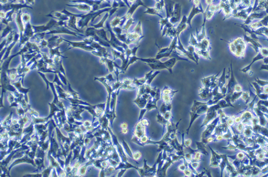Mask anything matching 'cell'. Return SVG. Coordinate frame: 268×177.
<instances>
[{
	"instance_id": "cell-1",
	"label": "cell",
	"mask_w": 268,
	"mask_h": 177,
	"mask_svg": "<svg viewBox=\"0 0 268 177\" xmlns=\"http://www.w3.org/2000/svg\"><path fill=\"white\" fill-rule=\"evenodd\" d=\"M112 9V6L100 9L95 12H89L87 14H75L77 18H80V20L77 22V27L80 29H82L84 27H88V25L90 21L92 22L97 16L105 12H110Z\"/></svg>"
},
{
	"instance_id": "cell-2",
	"label": "cell",
	"mask_w": 268,
	"mask_h": 177,
	"mask_svg": "<svg viewBox=\"0 0 268 177\" xmlns=\"http://www.w3.org/2000/svg\"><path fill=\"white\" fill-rule=\"evenodd\" d=\"M210 106L208 101L206 102H202L197 101V100L194 101L193 104L190 112L191 120H190L188 128L187 129V135L188 134V132L191 128V127L194 121L199 118V116L206 113Z\"/></svg>"
},
{
	"instance_id": "cell-3",
	"label": "cell",
	"mask_w": 268,
	"mask_h": 177,
	"mask_svg": "<svg viewBox=\"0 0 268 177\" xmlns=\"http://www.w3.org/2000/svg\"><path fill=\"white\" fill-rule=\"evenodd\" d=\"M149 121L147 119H143L140 121H138L133 129V136L138 139L146 134V127L149 126Z\"/></svg>"
},
{
	"instance_id": "cell-4",
	"label": "cell",
	"mask_w": 268,
	"mask_h": 177,
	"mask_svg": "<svg viewBox=\"0 0 268 177\" xmlns=\"http://www.w3.org/2000/svg\"><path fill=\"white\" fill-rule=\"evenodd\" d=\"M219 121L220 119H219V116H218L206 125V128L202 133V136H201V141L205 145L207 144V138H209V137H210L211 135L213 134L216 127L217 126V125L218 124Z\"/></svg>"
},
{
	"instance_id": "cell-5",
	"label": "cell",
	"mask_w": 268,
	"mask_h": 177,
	"mask_svg": "<svg viewBox=\"0 0 268 177\" xmlns=\"http://www.w3.org/2000/svg\"><path fill=\"white\" fill-rule=\"evenodd\" d=\"M144 167L143 168H140L137 167L136 169V170L138 171L141 177L155 176L156 175L157 170V165H158L157 162H155L154 165L152 167H149L147 165V160L146 159L144 160Z\"/></svg>"
},
{
	"instance_id": "cell-6",
	"label": "cell",
	"mask_w": 268,
	"mask_h": 177,
	"mask_svg": "<svg viewBox=\"0 0 268 177\" xmlns=\"http://www.w3.org/2000/svg\"><path fill=\"white\" fill-rule=\"evenodd\" d=\"M178 91L174 90L168 86H165L161 91V100L166 104H171L173 97Z\"/></svg>"
},
{
	"instance_id": "cell-7",
	"label": "cell",
	"mask_w": 268,
	"mask_h": 177,
	"mask_svg": "<svg viewBox=\"0 0 268 177\" xmlns=\"http://www.w3.org/2000/svg\"><path fill=\"white\" fill-rule=\"evenodd\" d=\"M85 35L86 37H92L93 38L94 40L99 43L101 45L104 46L106 47H110V45L107 41H104L103 39H101L99 36L97 35L95 32V28L94 27H87V29L85 31Z\"/></svg>"
},
{
	"instance_id": "cell-8",
	"label": "cell",
	"mask_w": 268,
	"mask_h": 177,
	"mask_svg": "<svg viewBox=\"0 0 268 177\" xmlns=\"http://www.w3.org/2000/svg\"><path fill=\"white\" fill-rule=\"evenodd\" d=\"M63 41H66L67 43H68L69 46H71V47L69 48V49L67 50H71V49H72L74 48H80L82 50H85L90 51V52L95 50L94 48L88 44L84 40L81 41H68V40L63 38ZM67 50H66L65 51H66Z\"/></svg>"
},
{
	"instance_id": "cell-9",
	"label": "cell",
	"mask_w": 268,
	"mask_h": 177,
	"mask_svg": "<svg viewBox=\"0 0 268 177\" xmlns=\"http://www.w3.org/2000/svg\"><path fill=\"white\" fill-rule=\"evenodd\" d=\"M218 73L216 75H213L210 77H206L201 79L203 86L204 88H210V90H213L214 88L217 86V76Z\"/></svg>"
},
{
	"instance_id": "cell-10",
	"label": "cell",
	"mask_w": 268,
	"mask_h": 177,
	"mask_svg": "<svg viewBox=\"0 0 268 177\" xmlns=\"http://www.w3.org/2000/svg\"><path fill=\"white\" fill-rule=\"evenodd\" d=\"M182 5L180 3H175L174 6L173 12L170 17V22L175 25L180 22L181 19Z\"/></svg>"
},
{
	"instance_id": "cell-11",
	"label": "cell",
	"mask_w": 268,
	"mask_h": 177,
	"mask_svg": "<svg viewBox=\"0 0 268 177\" xmlns=\"http://www.w3.org/2000/svg\"><path fill=\"white\" fill-rule=\"evenodd\" d=\"M61 12L63 13L66 14V15L69 16L70 17L69 20L67 21V25H68V27H69L70 29L76 30L78 32H82V31H80V29H79L76 26V24H77V19L78 18L76 16L75 14L69 12L66 9H64Z\"/></svg>"
},
{
	"instance_id": "cell-12",
	"label": "cell",
	"mask_w": 268,
	"mask_h": 177,
	"mask_svg": "<svg viewBox=\"0 0 268 177\" xmlns=\"http://www.w3.org/2000/svg\"><path fill=\"white\" fill-rule=\"evenodd\" d=\"M107 129L109 130V132L110 133V135H111V136H112V139H113V142H114V145H115V146L116 147V148H117V151H118V153H119V156L120 157L121 159H122V162H128V160H127V157L126 156V154L125 153V152H124V149L123 147H122V146L119 144L116 136L114 134V133H113L112 131L110 130V128L109 127H107Z\"/></svg>"
},
{
	"instance_id": "cell-13",
	"label": "cell",
	"mask_w": 268,
	"mask_h": 177,
	"mask_svg": "<svg viewBox=\"0 0 268 177\" xmlns=\"http://www.w3.org/2000/svg\"><path fill=\"white\" fill-rule=\"evenodd\" d=\"M38 73H39V75H41V77H42L43 79L45 80V81L46 82V84H47V89L49 88L48 85L50 86V88H51V90L53 91L54 95V101L53 103H54V104H57V105L60 108H61V109H63V110H64L63 103H62L61 102H60L59 101H58V97H58V95H57V94L56 90H55V88H54L55 85H54V82H50L48 81V80L46 79V77H45V76L44 73L40 72H38Z\"/></svg>"
},
{
	"instance_id": "cell-14",
	"label": "cell",
	"mask_w": 268,
	"mask_h": 177,
	"mask_svg": "<svg viewBox=\"0 0 268 177\" xmlns=\"http://www.w3.org/2000/svg\"><path fill=\"white\" fill-rule=\"evenodd\" d=\"M150 97V94L146 93L143 94H137V97L136 99H135L133 101V102L135 103L140 109H144L146 107Z\"/></svg>"
},
{
	"instance_id": "cell-15",
	"label": "cell",
	"mask_w": 268,
	"mask_h": 177,
	"mask_svg": "<svg viewBox=\"0 0 268 177\" xmlns=\"http://www.w3.org/2000/svg\"><path fill=\"white\" fill-rule=\"evenodd\" d=\"M204 13V11L203 7H202V4L199 5V6L193 5L191 12H190L188 15L187 16L188 24L191 28H192V20L194 17L199 14H203Z\"/></svg>"
},
{
	"instance_id": "cell-16",
	"label": "cell",
	"mask_w": 268,
	"mask_h": 177,
	"mask_svg": "<svg viewBox=\"0 0 268 177\" xmlns=\"http://www.w3.org/2000/svg\"><path fill=\"white\" fill-rule=\"evenodd\" d=\"M140 6H144L146 9L148 7L147 6L145 5V4L143 2L142 0H136V2L130 6V7L128 8V12L125 15V16L126 17V19H128L132 17L134 13L137 10V9Z\"/></svg>"
},
{
	"instance_id": "cell-17",
	"label": "cell",
	"mask_w": 268,
	"mask_h": 177,
	"mask_svg": "<svg viewBox=\"0 0 268 177\" xmlns=\"http://www.w3.org/2000/svg\"><path fill=\"white\" fill-rule=\"evenodd\" d=\"M210 149L212 152V157L210 158V166L212 167H218L221 163L223 159V155L219 154L213 149L210 146H209Z\"/></svg>"
},
{
	"instance_id": "cell-18",
	"label": "cell",
	"mask_w": 268,
	"mask_h": 177,
	"mask_svg": "<svg viewBox=\"0 0 268 177\" xmlns=\"http://www.w3.org/2000/svg\"><path fill=\"white\" fill-rule=\"evenodd\" d=\"M217 115H218L217 111L211 109L210 107H209L208 111L206 113L205 119L204 120L203 123H202V125L200 127L202 128L204 126H206L210 122H212L213 119H215L216 118H217Z\"/></svg>"
},
{
	"instance_id": "cell-19",
	"label": "cell",
	"mask_w": 268,
	"mask_h": 177,
	"mask_svg": "<svg viewBox=\"0 0 268 177\" xmlns=\"http://www.w3.org/2000/svg\"><path fill=\"white\" fill-rule=\"evenodd\" d=\"M63 41V38L57 35H53L51 37L48 39L47 47L50 49L59 47L60 43Z\"/></svg>"
},
{
	"instance_id": "cell-20",
	"label": "cell",
	"mask_w": 268,
	"mask_h": 177,
	"mask_svg": "<svg viewBox=\"0 0 268 177\" xmlns=\"http://www.w3.org/2000/svg\"><path fill=\"white\" fill-rule=\"evenodd\" d=\"M46 16L51 17L52 19H55L58 21H63V22H67L70 17L66 14L63 13L62 12H57V11L56 12L53 11L47 15Z\"/></svg>"
},
{
	"instance_id": "cell-21",
	"label": "cell",
	"mask_w": 268,
	"mask_h": 177,
	"mask_svg": "<svg viewBox=\"0 0 268 177\" xmlns=\"http://www.w3.org/2000/svg\"><path fill=\"white\" fill-rule=\"evenodd\" d=\"M252 111L253 112V113H255L256 115L258 117V119H259V124L261 126H266L268 124V120L266 119V118L265 116L264 113L262 112V111H260L256 106Z\"/></svg>"
},
{
	"instance_id": "cell-22",
	"label": "cell",
	"mask_w": 268,
	"mask_h": 177,
	"mask_svg": "<svg viewBox=\"0 0 268 177\" xmlns=\"http://www.w3.org/2000/svg\"><path fill=\"white\" fill-rule=\"evenodd\" d=\"M188 26L187 16L184 15L180 20L178 25L176 26V36L178 37L180 36V34L187 29Z\"/></svg>"
},
{
	"instance_id": "cell-23",
	"label": "cell",
	"mask_w": 268,
	"mask_h": 177,
	"mask_svg": "<svg viewBox=\"0 0 268 177\" xmlns=\"http://www.w3.org/2000/svg\"><path fill=\"white\" fill-rule=\"evenodd\" d=\"M175 2L173 0H165V11L166 17L170 19L173 12Z\"/></svg>"
},
{
	"instance_id": "cell-24",
	"label": "cell",
	"mask_w": 268,
	"mask_h": 177,
	"mask_svg": "<svg viewBox=\"0 0 268 177\" xmlns=\"http://www.w3.org/2000/svg\"><path fill=\"white\" fill-rule=\"evenodd\" d=\"M121 88L124 90H132L137 88L135 85H134L132 79L126 78L124 79L123 81H122Z\"/></svg>"
},
{
	"instance_id": "cell-25",
	"label": "cell",
	"mask_w": 268,
	"mask_h": 177,
	"mask_svg": "<svg viewBox=\"0 0 268 177\" xmlns=\"http://www.w3.org/2000/svg\"><path fill=\"white\" fill-rule=\"evenodd\" d=\"M67 6H68L72 7H75L76 9H78L79 11H82V12H91L92 11V7L90 5L87 4L83 3H76L75 4H67Z\"/></svg>"
},
{
	"instance_id": "cell-26",
	"label": "cell",
	"mask_w": 268,
	"mask_h": 177,
	"mask_svg": "<svg viewBox=\"0 0 268 177\" xmlns=\"http://www.w3.org/2000/svg\"><path fill=\"white\" fill-rule=\"evenodd\" d=\"M154 70H151L150 71L146 73L145 75V77L143 78H141L140 79L135 78L133 79V84L134 85H135L137 88L140 87L141 85H144L145 84H146V82L147 81L148 79H149L150 76L153 74Z\"/></svg>"
},
{
	"instance_id": "cell-27",
	"label": "cell",
	"mask_w": 268,
	"mask_h": 177,
	"mask_svg": "<svg viewBox=\"0 0 268 177\" xmlns=\"http://www.w3.org/2000/svg\"><path fill=\"white\" fill-rule=\"evenodd\" d=\"M253 131L254 134H258L268 138V129L265 126H261L259 124L253 125Z\"/></svg>"
},
{
	"instance_id": "cell-28",
	"label": "cell",
	"mask_w": 268,
	"mask_h": 177,
	"mask_svg": "<svg viewBox=\"0 0 268 177\" xmlns=\"http://www.w3.org/2000/svg\"><path fill=\"white\" fill-rule=\"evenodd\" d=\"M253 116V114L250 111H247V110L245 111H244L243 113L241 114V122H240L242 123L243 124H244V125H253L252 123H251V120H252Z\"/></svg>"
},
{
	"instance_id": "cell-29",
	"label": "cell",
	"mask_w": 268,
	"mask_h": 177,
	"mask_svg": "<svg viewBox=\"0 0 268 177\" xmlns=\"http://www.w3.org/2000/svg\"><path fill=\"white\" fill-rule=\"evenodd\" d=\"M22 15V10H20L18 12H16V24H17V26L19 27L20 36L22 35L23 32V31H24V26H25L24 23L23 22Z\"/></svg>"
},
{
	"instance_id": "cell-30",
	"label": "cell",
	"mask_w": 268,
	"mask_h": 177,
	"mask_svg": "<svg viewBox=\"0 0 268 177\" xmlns=\"http://www.w3.org/2000/svg\"><path fill=\"white\" fill-rule=\"evenodd\" d=\"M21 80H22V79H19L18 81L16 82H14V83L12 84L14 85V86L16 88H17L18 90H19V92H20L21 93L24 94V95H25V100L26 102L28 103V97H27V93L29 92V91L30 90V88H23V87H22V86H21V84H20V81H21Z\"/></svg>"
},
{
	"instance_id": "cell-31",
	"label": "cell",
	"mask_w": 268,
	"mask_h": 177,
	"mask_svg": "<svg viewBox=\"0 0 268 177\" xmlns=\"http://www.w3.org/2000/svg\"><path fill=\"white\" fill-rule=\"evenodd\" d=\"M157 122L161 124L163 126V133H164L165 129L166 128V127H167V125L170 121L166 120L164 118V116L159 112L158 113V114L157 115Z\"/></svg>"
},
{
	"instance_id": "cell-32",
	"label": "cell",
	"mask_w": 268,
	"mask_h": 177,
	"mask_svg": "<svg viewBox=\"0 0 268 177\" xmlns=\"http://www.w3.org/2000/svg\"><path fill=\"white\" fill-rule=\"evenodd\" d=\"M27 162L28 163H32V165H34L35 167H36V165H35V163H34V161L32 160V159H31L28 158L27 157V155H26V156L24 157V158H23L22 159H19L16 160L15 162H14L13 163H12L11 166L10 167L9 171L10 170L11 168H12L13 166H15V165H16V164H18V163H20V162Z\"/></svg>"
},
{
	"instance_id": "cell-33",
	"label": "cell",
	"mask_w": 268,
	"mask_h": 177,
	"mask_svg": "<svg viewBox=\"0 0 268 177\" xmlns=\"http://www.w3.org/2000/svg\"><path fill=\"white\" fill-rule=\"evenodd\" d=\"M95 32L101 39H103L104 41H107L108 43H109L110 39H108V38H107V34H106L107 32L106 31H105V28H101L100 29H95Z\"/></svg>"
},
{
	"instance_id": "cell-34",
	"label": "cell",
	"mask_w": 268,
	"mask_h": 177,
	"mask_svg": "<svg viewBox=\"0 0 268 177\" xmlns=\"http://www.w3.org/2000/svg\"><path fill=\"white\" fill-rule=\"evenodd\" d=\"M144 13L148 14H150V15H157L159 17H160V19H162L163 17H163L162 14L158 12V11L154 7H147L146 8V10L144 12Z\"/></svg>"
},
{
	"instance_id": "cell-35",
	"label": "cell",
	"mask_w": 268,
	"mask_h": 177,
	"mask_svg": "<svg viewBox=\"0 0 268 177\" xmlns=\"http://www.w3.org/2000/svg\"><path fill=\"white\" fill-rule=\"evenodd\" d=\"M109 17H110V14H109V12H106L105 15L102 18V19L100 20V22L98 23V24H95V25H92V26L94 27L95 29H100L101 28H105V27L104 26V24L105 21L107 20V19Z\"/></svg>"
},
{
	"instance_id": "cell-36",
	"label": "cell",
	"mask_w": 268,
	"mask_h": 177,
	"mask_svg": "<svg viewBox=\"0 0 268 177\" xmlns=\"http://www.w3.org/2000/svg\"><path fill=\"white\" fill-rule=\"evenodd\" d=\"M9 78L10 79L11 81H13L15 80L17 77H19V74L17 71V68H14L12 69H7L6 70Z\"/></svg>"
},
{
	"instance_id": "cell-37",
	"label": "cell",
	"mask_w": 268,
	"mask_h": 177,
	"mask_svg": "<svg viewBox=\"0 0 268 177\" xmlns=\"http://www.w3.org/2000/svg\"><path fill=\"white\" fill-rule=\"evenodd\" d=\"M154 7L159 13L163 14L165 12V0H160L158 2H156Z\"/></svg>"
},
{
	"instance_id": "cell-38",
	"label": "cell",
	"mask_w": 268,
	"mask_h": 177,
	"mask_svg": "<svg viewBox=\"0 0 268 177\" xmlns=\"http://www.w3.org/2000/svg\"><path fill=\"white\" fill-rule=\"evenodd\" d=\"M59 47H57L54 48H52V49H50L49 50V53H50V58L53 59L54 56L61 57L63 58H67V57H66L61 55V54H63V52H60L59 51Z\"/></svg>"
},
{
	"instance_id": "cell-39",
	"label": "cell",
	"mask_w": 268,
	"mask_h": 177,
	"mask_svg": "<svg viewBox=\"0 0 268 177\" xmlns=\"http://www.w3.org/2000/svg\"><path fill=\"white\" fill-rule=\"evenodd\" d=\"M188 43L190 45L194 46L195 49H199L200 48V43L197 40L196 36H194L192 32L191 33V37L188 41Z\"/></svg>"
},
{
	"instance_id": "cell-40",
	"label": "cell",
	"mask_w": 268,
	"mask_h": 177,
	"mask_svg": "<svg viewBox=\"0 0 268 177\" xmlns=\"http://www.w3.org/2000/svg\"><path fill=\"white\" fill-rule=\"evenodd\" d=\"M68 92H67L68 97H72V98H73V99H80V98L79 97L78 93H77V92L73 90V89L71 88V85H70V84L69 82H68Z\"/></svg>"
},
{
	"instance_id": "cell-41",
	"label": "cell",
	"mask_w": 268,
	"mask_h": 177,
	"mask_svg": "<svg viewBox=\"0 0 268 177\" xmlns=\"http://www.w3.org/2000/svg\"><path fill=\"white\" fill-rule=\"evenodd\" d=\"M197 145V149L199 150V152H201L204 155L206 156H208L209 153L207 152L206 148L205 145L203 143H202V141L201 142H196Z\"/></svg>"
},
{
	"instance_id": "cell-42",
	"label": "cell",
	"mask_w": 268,
	"mask_h": 177,
	"mask_svg": "<svg viewBox=\"0 0 268 177\" xmlns=\"http://www.w3.org/2000/svg\"><path fill=\"white\" fill-rule=\"evenodd\" d=\"M135 19L133 17H131L130 19H128V20L126 21L125 24H124V25L123 26V29L124 32H128V29L130 28V27L135 24Z\"/></svg>"
},
{
	"instance_id": "cell-43",
	"label": "cell",
	"mask_w": 268,
	"mask_h": 177,
	"mask_svg": "<svg viewBox=\"0 0 268 177\" xmlns=\"http://www.w3.org/2000/svg\"><path fill=\"white\" fill-rule=\"evenodd\" d=\"M55 87H56V89H57V92L58 93V97H61V98H63V99H65V100H67V98H66V97H68V95H67V92H65V91L63 90V88L60 87L59 85L56 84V85H55Z\"/></svg>"
},
{
	"instance_id": "cell-44",
	"label": "cell",
	"mask_w": 268,
	"mask_h": 177,
	"mask_svg": "<svg viewBox=\"0 0 268 177\" xmlns=\"http://www.w3.org/2000/svg\"><path fill=\"white\" fill-rule=\"evenodd\" d=\"M123 144V148H124V150H125V152L127 153L128 155L131 158H133V153H132V151L131 150V148H129V146L128 145V144L126 143L124 140H123L122 142Z\"/></svg>"
},
{
	"instance_id": "cell-45",
	"label": "cell",
	"mask_w": 268,
	"mask_h": 177,
	"mask_svg": "<svg viewBox=\"0 0 268 177\" xmlns=\"http://www.w3.org/2000/svg\"><path fill=\"white\" fill-rule=\"evenodd\" d=\"M170 22V19L166 18V17H163L162 19H160L159 23L160 24V30L161 31H162L163 28L166 25V24H168Z\"/></svg>"
},
{
	"instance_id": "cell-46",
	"label": "cell",
	"mask_w": 268,
	"mask_h": 177,
	"mask_svg": "<svg viewBox=\"0 0 268 177\" xmlns=\"http://www.w3.org/2000/svg\"><path fill=\"white\" fill-rule=\"evenodd\" d=\"M133 31L137 32V33L140 34L141 35H143V29H142V23H141V21L139 20L137 24L136 25V26L134 27Z\"/></svg>"
},
{
	"instance_id": "cell-47",
	"label": "cell",
	"mask_w": 268,
	"mask_h": 177,
	"mask_svg": "<svg viewBox=\"0 0 268 177\" xmlns=\"http://www.w3.org/2000/svg\"><path fill=\"white\" fill-rule=\"evenodd\" d=\"M13 31L12 27H11L10 26L7 25H6V27H5V29H4L2 32V35H1V39L3 38L7 37V36L12 31Z\"/></svg>"
},
{
	"instance_id": "cell-48",
	"label": "cell",
	"mask_w": 268,
	"mask_h": 177,
	"mask_svg": "<svg viewBox=\"0 0 268 177\" xmlns=\"http://www.w3.org/2000/svg\"><path fill=\"white\" fill-rule=\"evenodd\" d=\"M133 160L137 161L139 160V159L141 158V157H142V154L139 151H136V152L133 153Z\"/></svg>"
},
{
	"instance_id": "cell-49",
	"label": "cell",
	"mask_w": 268,
	"mask_h": 177,
	"mask_svg": "<svg viewBox=\"0 0 268 177\" xmlns=\"http://www.w3.org/2000/svg\"><path fill=\"white\" fill-rule=\"evenodd\" d=\"M256 105L257 107L259 110L260 111H262V112L263 113L268 114V107H266L265 106L260 105V104H257Z\"/></svg>"
},
{
	"instance_id": "cell-50",
	"label": "cell",
	"mask_w": 268,
	"mask_h": 177,
	"mask_svg": "<svg viewBox=\"0 0 268 177\" xmlns=\"http://www.w3.org/2000/svg\"><path fill=\"white\" fill-rule=\"evenodd\" d=\"M241 97L243 98V100L246 102V104L249 103V102H250V97L248 93L243 92V94L241 95Z\"/></svg>"
},
{
	"instance_id": "cell-51",
	"label": "cell",
	"mask_w": 268,
	"mask_h": 177,
	"mask_svg": "<svg viewBox=\"0 0 268 177\" xmlns=\"http://www.w3.org/2000/svg\"><path fill=\"white\" fill-rule=\"evenodd\" d=\"M147 111V109H145V108L141 109L140 113V115H139L138 121H140L141 119H143L144 115V114H145V113H146Z\"/></svg>"
},
{
	"instance_id": "cell-52",
	"label": "cell",
	"mask_w": 268,
	"mask_h": 177,
	"mask_svg": "<svg viewBox=\"0 0 268 177\" xmlns=\"http://www.w3.org/2000/svg\"><path fill=\"white\" fill-rule=\"evenodd\" d=\"M257 104H260L262 106H265L266 107L268 108V100H261L259 101Z\"/></svg>"
},
{
	"instance_id": "cell-53",
	"label": "cell",
	"mask_w": 268,
	"mask_h": 177,
	"mask_svg": "<svg viewBox=\"0 0 268 177\" xmlns=\"http://www.w3.org/2000/svg\"><path fill=\"white\" fill-rule=\"evenodd\" d=\"M105 78L106 80H109V82H114L115 81V79H114V78L113 77V75H112V74L111 73H110L109 75L106 76L105 77Z\"/></svg>"
},
{
	"instance_id": "cell-54",
	"label": "cell",
	"mask_w": 268,
	"mask_h": 177,
	"mask_svg": "<svg viewBox=\"0 0 268 177\" xmlns=\"http://www.w3.org/2000/svg\"><path fill=\"white\" fill-rule=\"evenodd\" d=\"M53 82H56L58 85H61L62 87H63V84H62L61 82L60 81L59 79L57 73L55 74V78H54V81Z\"/></svg>"
},
{
	"instance_id": "cell-55",
	"label": "cell",
	"mask_w": 268,
	"mask_h": 177,
	"mask_svg": "<svg viewBox=\"0 0 268 177\" xmlns=\"http://www.w3.org/2000/svg\"><path fill=\"white\" fill-rule=\"evenodd\" d=\"M191 142H192V140L191 139H187V140H184L185 147L190 146V145L191 144Z\"/></svg>"
},
{
	"instance_id": "cell-56",
	"label": "cell",
	"mask_w": 268,
	"mask_h": 177,
	"mask_svg": "<svg viewBox=\"0 0 268 177\" xmlns=\"http://www.w3.org/2000/svg\"><path fill=\"white\" fill-rule=\"evenodd\" d=\"M25 3L27 4V5L32 6L35 3V1L34 0H25Z\"/></svg>"
},
{
	"instance_id": "cell-57",
	"label": "cell",
	"mask_w": 268,
	"mask_h": 177,
	"mask_svg": "<svg viewBox=\"0 0 268 177\" xmlns=\"http://www.w3.org/2000/svg\"><path fill=\"white\" fill-rule=\"evenodd\" d=\"M235 90L236 92H241V86L239 84H236V86L235 87Z\"/></svg>"
},
{
	"instance_id": "cell-58",
	"label": "cell",
	"mask_w": 268,
	"mask_h": 177,
	"mask_svg": "<svg viewBox=\"0 0 268 177\" xmlns=\"http://www.w3.org/2000/svg\"><path fill=\"white\" fill-rule=\"evenodd\" d=\"M120 127H121V128L122 129H124V128H128V123L126 122H123L121 124V125H120Z\"/></svg>"
},
{
	"instance_id": "cell-59",
	"label": "cell",
	"mask_w": 268,
	"mask_h": 177,
	"mask_svg": "<svg viewBox=\"0 0 268 177\" xmlns=\"http://www.w3.org/2000/svg\"><path fill=\"white\" fill-rule=\"evenodd\" d=\"M205 2L207 5H212L213 2V0H205Z\"/></svg>"
},
{
	"instance_id": "cell-60",
	"label": "cell",
	"mask_w": 268,
	"mask_h": 177,
	"mask_svg": "<svg viewBox=\"0 0 268 177\" xmlns=\"http://www.w3.org/2000/svg\"><path fill=\"white\" fill-rule=\"evenodd\" d=\"M128 132V128H124V129H122V131H121V133H122V134H126Z\"/></svg>"
},
{
	"instance_id": "cell-61",
	"label": "cell",
	"mask_w": 268,
	"mask_h": 177,
	"mask_svg": "<svg viewBox=\"0 0 268 177\" xmlns=\"http://www.w3.org/2000/svg\"><path fill=\"white\" fill-rule=\"evenodd\" d=\"M262 69H265V70H268V65H262V68H261V70Z\"/></svg>"
},
{
	"instance_id": "cell-62",
	"label": "cell",
	"mask_w": 268,
	"mask_h": 177,
	"mask_svg": "<svg viewBox=\"0 0 268 177\" xmlns=\"http://www.w3.org/2000/svg\"><path fill=\"white\" fill-rule=\"evenodd\" d=\"M265 114V116L266 117V119H268V114H266V113H264Z\"/></svg>"
}]
</instances>
